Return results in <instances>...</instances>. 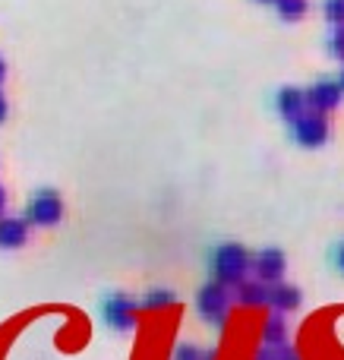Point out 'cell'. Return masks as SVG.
<instances>
[{
	"instance_id": "cell-17",
	"label": "cell",
	"mask_w": 344,
	"mask_h": 360,
	"mask_svg": "<svg viewBox=\"0 0 344 360\" xmlns=\"http://www.w3.org/2000/svg\"><path fill=\"white\" fill-rule=\"evenodd\" d=\"M174 360H202V348H196V345H177Z\"/></svg>"
},
{
	"instance_id": "cell-7",
	"label": "cell",
	"mask_w": 344,
	"mask_h": 360,
	"mask_svg": "<svg viewBox=\"0 0 344 360\" xmlns=\"http://www.w3.org/2000/svg\"><path fill=\"white\" fill-rule=\"evenodd\" d=\"M303 98H307V108L310 111H316V114H332L335 108L341 105V98H344V92H341V86H338V79H319V82H313V86L303 92Z\"/></svg>"
},
{
	"instance_id": "cell-13",
	"label": "cell",
	"mask_w": 344,
	"mask_h": 360,
	"mask_svg": "<svg viewBox=\"0 0 344 360\" xmlns=\"http://www.w3.org/2000/svg\"><path fill=\"white\" fill-rule=\"evenodd\" d=\"M275 10L282 19H288V22H297V19L307 16L310 10V0H275Z\"/></svg>"
},
{
	"instance_id": "cell-9",
	"label": "cell",
	"mask_w": 344,
	"mask_h": 360,
	"mask_svg": "<svg viewBox=\"0 0 344 360\" xmlns=\"http://www.w3.org/2000/svg\"><path fill=\"white\" fill-rule=\"evenodd\" d=\"M275 108H278V114H282L284 120H294L297 114H303L307 111V98H303V89H297V86H284V89H278V95H275Z\"/></svg>"
},
{
	"instance_id": "cell-24",
	"label": "cell",
	"mask_w": 344,
	"mask_h": 360,
	"mask_svg": "<svg viewBox=\"0 0 344 360\" xmlns=\"http://www.w3.org/2000/svg\"><path fill=\"white\" fill-rule=\"evenodd\" d=\"M256 4H275V0H256Z\"/></svg>"
},
{
	"instance_id": "cell-12",
	"label": "cell",
	"mask_w": 344,
	"mask_h": 360,
	"mask_svg": "<svg viewBox=\"0 0 344 360\" xmlns=\"http://www.w3.org/2000/svg\"><path fill=\"white\" fill-rule=\"evenodd\" d=\"M263 342L272 345V348L288 342V323H284L282 313H272V316L263 323Z\"/></svg>"
},
{
	"instance_id": "cell-4",
	"label": "cell",
	"mask_w": 344,
	"mask_h": 360,
	"mask_svg": "<svg viewBox=\"0 0 344 360\" xmlns=\"http://www.w3.org/2000/svg\"><path fill=\"white\" fill-rule=\"evenodd\" d=\"M63 218V199L54 190H38L32 193L29 205H25V224H38V228H51Z\"/></svg>"
},
{
	"instance_id": "cell-3",
	"label": "cell",
	"mask_w": 344,
	"mask_h": 360,
	"mask_svg": "<svg viewBox=\"0 0 344 360\" xmlns=\"http://www.w3.org/2000/svg\"><path fill=\"white\" fill-rule=\"evenodd\" d=\"M231 304H234L231 291H227L225 285H218V281L202 285L199 294H196V310H199V316L206 319V323H212V326H225L227 323Z\"/></svg>"
},
{
	"instance_id": "cell-15",
	"label": "cell",
	"mask_w": 344,
	"mask_h": 360,
	"mask_svg": "<svg viewBox=\"0 0 344 360\" xmlns=\"http://www.w3.org/2000/svg\"><path fill=\"white\" fill-rule=\"evenodd\" d=\"M322 13H326V19L332 25H344V0H326Z\"/></svg>"
},
{
	"instance_id": "cell-5",
	"label": "cell",
	"mask_w": 344,
	"mask_h": 360,
	"mask_svg": "<svg viewBox=\"0 0 344 360\" xmlns=\"http://www.w3.org/2000/svg\"><path fill=\"white\" fill-rule=\"evenodd\" d=\"M284 269H288V256L278 247H263L256 256H250V272L269 288L284 278Z\"/></svg>"
},
{
	"instance_id": "cell-6",
	"label": "cell",
	"mask_w": 344,
	"mask_h": 360,
	"mask_svg": "<svg viewBox=\"0 0 344 360\" xmlns=\"http://www.w3.org/2000/svg\"><path fill=\"white\" fill-rule=\"evenodd\" d=\"M136 300L126 297V294H111V297H105V307H101L105 323L117 332H130L136 326Z\"/></svg>"
},
{
	"instance_id": "cell-11",
	"label": "cell",
	"mask_w": 344,
	"mask_h": 360,
	"mask_svg": "<svg viewBox=\"0 0 344 360\" xmlns=\"http://www.w3.org/2000/svg\"><path fill=\"white\" fill-rule=\"evenodd\" d=\"M237 304L244 307H269V285L256 278H244L237 285Z\"/></svg>"
},
{
	"instance_id": "cell-19",
	"label": "cell",
	"mask_w": 344,
	"mask_h": 360,
	"mask_svg": "<svg viewBox=\"0 0 344 360\" xmlns=\"http://www.w3.org/2000/svg\"><path fill=\"white\" fill-rule=\"evenodd\" d=\"M6 111H10V105H6V95L0 92V124L6 120Z\"/></svg>"
},
{
	"instance_id": "cell-2",
	"label": "cell",
	"mask_w": 344,
	"mask_h": 360,
	"mask_svg": "<svg viewBox=\"0 0 344 360\" xmlns=\"http://www.w3.org/2000/svg\"><path fill=\"white\" fill-rule=\"evenodd\" d=\"M291 136H294L297 146L303 149H322L332 136V124H329L326 114H316V111H303L291 120Z\"/></svg>"
},
{
	"instance_id": "cell-21",
	"label": "cell",
	"mask_w": 344,
	"mask_h": 360,
	"mask_svg": "<svg viewBox=\"0 0 344 360\" xmlns=\"http://www.w3.org/2000/svg\"><path fill=\"white\" fill-rule=\"evenodd\" d=\"M4 79H6V60L0 57V82H4Z\"/></svg>"
},
{
	"instance_id": "cell-1",
	"label": "cell",
	"mask_w": 344,
	"mask_h": 360,
	"mask_svg": "<svg viewBox=\"0 0 344 360\" xmlns=\"http://www.w3.org/2000/svg\"><path fill=\"white\" fill-rule=\"evenodd\" d=\"M209 266H212V281H218V285H225L231 291L250 275V253H246V247L227 240L212 250Z\"/></svg>"
},
{
	"instance_id": "cell-22",
	"label": "cell",
	"mask_w": 344,
	"mask_h": 360,
	"mask_svg": "<svg viewBox=\"0 0 344 360\" xmlns=\"http://www.w3.org/2000/svg\"><path fill=\"white\" fill-rule=\"evenodd\" d=\"M4 205H6V190L0 186V212H4Z\"/></svg>"
},
{
	"instance_id": "cell-18",
	"label": "cell",
	"mask_w": 344,
	"mask_h": 360,
	"mask_svg": "<svg viewBox=\"0 0 344 360\" xmlns=\"http://www.w3.org/2000/svg\"><path fill=\"white\" fill-rule=\"evenodd\" d=\"M272 354H275V360H300L297 348H291L288 342H284V345H275V348H272Z\"/></svg>"
},
{
	"instance_id": "cell-10",
	"label": "cell",
	"mask_w": 344,
	"mask_h": 360,
	"mask_svg": "<svg viewBox=\"0 0 344 360\" xmlns=\"http://www.w3.org/2000/svg\"><path fill=\"white\" fill-rule=\"evenodd\" d=\"M25 240H29V224H25V218H0V247L19 250Z\"/></svg>"
},
{
	"instance_id": "cell-23",
	"label": "cell",
	"mask_w": 344,
	"mask_h": 360,
	"mask_svg": "<svg viewBox=\"0 0 344 360\" xmlns=\"http://www.w3.org/2000/svg\"><path fill=\"white\" fill-rule=\"evenodd\" d=\"M338 86H341V92H344V70H341V79H338Z\"/></svg>"
},
{
	"instance_id": "cell-20",
	"label": "cell",
	"mask_w": 344,
	"mask_h": 360,
	"mask_svg": "<svg viewBox=\"0 0 344 360\" xmlns=\"http://www.w3.org/2000/svg\"><path fill=\"white\" fill-rule=\"evenodd\" d=\"M335 262H338V272L344 275V243L338 247V256H335Z\"/></svg>"
},
{
	"instance_id": "cell-8",
	"label": "cell",
	"mask_w": 344,
	"mask_h": 360,
	"mask_svg": "<svg viewBox=\"0 0 344 360\" xmlns=\"http://www.w3.org/2000/svg\"><path fill=\"white\" fill-rule=\"evenodd\" d=\"M303 304V294L297 285H288V281H278V285L269 288V307H275V313H291Z\"/></svg>"
},
{
	"instance_id": "cell-14",
	"label": "cell",
	"mask_w": 344,
	"mask_h": 360,
	"mask_svg": "<svg viewBox=\"0 0 344 360\" xmlns=\"http://www.w3.org/2000/svg\"><path fill=\"white\" fill-rule=\"evenodd\" d=\"M168 307H174V291H168V288H155V291H149L143 297V310H168Z\"/></svg>"
},
{
	"instance_id": "cell-16",
	"label": "cell",
	"mask_w": 344,
	"mask_h": 360,
	"mask_svg": "<svg viewBox=\"0 0 344 360\" xmlns=\"http://www.w3.org/2000/svg\"><path fill=\"white\" fill-rule=\"evenodd\" d=\"M329 51H332L338 60H344V25H335L332 38H329Z\"/></svg>"
}]
</instances>
